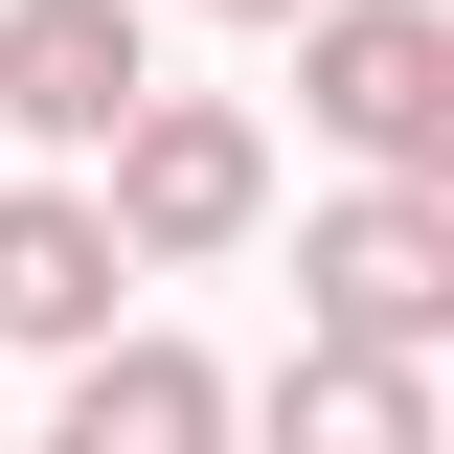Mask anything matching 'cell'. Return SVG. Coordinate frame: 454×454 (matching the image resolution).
Returning <instances> with one entry per match:
<instances>
[{
	"instance_id": "2",
	"label": "cell",
	"mask_w": 454,
	"mask_h": 454,
	"mask_svg": "<svg viewBox=\"0 0 454 454\" xmlns=\"http://www.w3.org/2000/svg\"><path fill=\"white\" fill-rule=\"evenodd\" d=\"M295 318H340V340H454V182L364 160L318 227H295Z\"/></svg>"
},
{
	"instance_id": "4",
	"label": "cell",
	"mask_w": 454,
	"mask_h": 454,
	"mask_svg": "<svg viewBox=\"0 0 454 454\" xmlns=\"http://www.w3.org/2000/svg\"><path fill=\"white\" fill-rule=\"evenodd\" d=\"M160 91V23L137 0H0V114L46 160H114V114Z\"/></svg>"
},
{
	"instance_id": "3",
	"label": "cell",
	"mask_w": 454,
	"mask_h": 454,
	"mask_svg": "<svg viewBox=\"0 0 454 454\" xmlns=\"http://www.w3.org/2000/svg\"><path fill=\"white\" fill-rule=\"evenodd\" d=\"M114 227H137L160 273L250 250V227H273V137H250L227 91H137V114H114Z\"/></svg>"
},
{
	"instance_id": "6",
	"label": "cell",
	"mask_w": 454,
	"mask_h": 454,
	"mask_svg": "<svg viewBox=\"0 0 454 454\" xmlns=\"http://www.w3.org/2000/svg\"><path fill=\"white\" fill-rule=\"evenodd\" d=\"M273 432H295V454H432V340H340V318H295Z\"/></svg>"
},
{
	"instance_id": "8",
	"label": "cell",
	"mask_w": 454,
	"mask_h": 454,
	"mask_svg": "<svg viewBox=\"0 0 454 454\" xmlns=\"http://www.w3.org/2000/svg\"><path fill=\"white\" fill-rule=\"evenodd\" d=\"M205 23H318V0H205Z\"/></svg>"
},
{
	"instance_id": "7",
	"label": "cell",
	"mask_w": 454,
	"mask_h": 454,
	"mask_svg": "<svg viewBox=\"0 0 454 454\" xmlns=\"http://www.w3.org/2000/svg\"><path fill=\"white\" fill-rule=\"evenodd\" d=\"M227 409L250 387H227L205 340H68V454H205Z\"/></svg>"
},
{
	"instance_id": "1",
	"label": "cell",
	"mask_w": 454,
	"mask_h": 454,
	"mask_svg": "<svg viewBox=\"0 0 454 454\" xmlns=\"http://www.w3.org/2000/svg\"><path fill=\"white\" fill-rule=\"evenodd\" d=\"M295 114H318L340 160L454 182V0H318L295 23Z\"/></svg>"
},
{
	"instance_id": "5",
	"label": "cell",
	"mask_w": 454,
	"mask_h": 454,
	"mask_svg": "<svg viewBox=\"0 0 454 454\" xmlns=\"http://www.w3.org/2000/svg\"><path fill=\"white\" fill-rule=\"evenodd\" d=\"M160 273L137 227H114V182H0V340H114V295Z\"/></svg>"
}]
</instances>
